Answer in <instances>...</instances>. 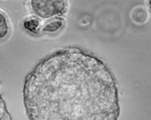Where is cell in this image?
Instances as JSON below:
<instances>
[{
  "mask_svg": "<svg viewBox=\"0 0 151 120\" xmlns=\"http://www.w3.org/2000/svg\"><path fill=\"white\" fill-rule=\"evenodd\" d=\"M24 103L32 120H116V80L99 58L78 48L48 57L30 73Z\"/></svg>",
  "mask_w": 151,
  "mask_h": 120,
  "instance_id": "obj_1",
  "label": "cell"
},
{
  "mask_svg": "<svg viewBox=\"0 0 151 120\" xmlns=\"http://www.w3.org/2000/svg\"><path fill=\"white\" fill-rule=\"evenodd\" d=\"M9 31V26L5 16L0 12V39L4 38Z\"/></svg>",
  "mask_w": 151,
  "mask_h": 120,
  "instance_id": "obj_5",
  "label": "cell"
},
{
  "mask_svg": "<svg viewBox=\"0 0 151 120\" xmlns=\"http://www.w3.org/2000/svg\"><path fill=\"white\" fill-rule=\"evenodd\" d=\"M32 11L42 19L63 15L66 10L65 0H30Z\"/></svg>",
  "mask_w": 151,
  "mask_h": 120,
  "instance_id": "obj_2",
  "label": "cell"
},
{
  "mask_svg": "<svg viewBox=\"0 0 151 120\" xmlns=\"http://www.w3.org/2000/svg\"><path fill=\"white\" fill-rule=\"evenodd\" d=\"M62 27H63V20L61 19H56L46 23L44 27L42 28V31L48 33H55L58 32Z\"/></svg>",
  "mask_w": 151,
  "mask_h": 120,
  "instance_id": "obj_3",
  "label": "cell"
},
{
  "mask_svg": "<svg viewBox=\"0 0 151 120\" xmlns=\"http://www.w3.org/2000/svg\"><path fill=\"white\" fill-rule=\"evenodd\" d=\"M11 119V116L7 111V108L4 99L0 94V120H9Z\"/></svg>",
  "mask_w": 151,
  "mask_h": 120,
  "instance_id": "obj_6",
  "label": "cell"
},
{
  "mask_svg": "<svg viewBox=\"0 0 151 120\" xmlns=\"http://www.w3.org/2000/svg\"><path fill=\"white\" fill-rule=\"evenodd\" d=\"M148 4H149V8L151 11V0H148Z\"/></svg>",
  "mask_w": 151,
  "mask_h": 120,
  "instance_id": "obj_7",
  "label": "cell"
},
{
  "mask_svg": "<svg viewBox=\"0 0 151 120\" xmlns=\"http://www.w3.org/2000/svg\"><path fill=\"white\" fill-rule=\"evenodd\" d=\"M23 27L26 30H27L30 33L33 34H37L39 31V27H40V22L37 19H27L24 20L23 22Z\"/></svg>",
  "mask_w": 151,
  "mask_h": 120,
  "instance_id": "obj_4",
  "label": "cell"
}]
</instances>
